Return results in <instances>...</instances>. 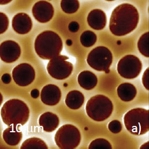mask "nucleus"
Here are the masks:
<instances>
[{
	"mask_svg": "<svg viewBox=\"0 0 149 149\" xmlns=\"http://www.w3.org/2000/svg\"><path fill=\"white\" fill-rule=\"evenodd\" d=\"M142 70V63L140 59L134 55H126L120 60L117 70L121 77L127 79L137 77Z\"/></svg>",
	"mask_w": 149,
	"mask_h": 149,
	"instance_id": "1a4fd4ad",
	"label": "nucleus"
},
{
	"mask_svg": "<svg viewBox=\"0 0 149 149\" xmlns=\"http://www.w3.org/2000/svg\"><path fill=\"white\" fill-rule=\"evenodd\" d=\"M60 5L63 11L68 14H72L76 12L80 7L79 2L77 0H63L61 1Z\"/></svg>",
	"mask_w": 149,
	"mask_h": 149,
	"instance_id": "5701e85b",
	"label": "nucleus"
},
{
	"mask_svg": "<svg viewBox=\"0 0 149 149\" xmlns=\"http://www.w3.org/2000/svg\"><path fill=\"white\" fill-rule=\"evenodd\" d=\"M60 124V120L57 115L50 112L41 114L39 118V124L43 128L45 132H52L54 131Z\"/></svg>",
	"mask_w": 149,
	"mask_h": 149,
	"instance_id": "dca6fc26",
	"label": "nucleus"
},
{
	"mask_svg": "<svg viewBox=\"0 0 149 149\" xmlns=\"http://www.w3.org/2000/svg\"><path fill=\"white\" fill-rule=\"evenodd\" d=\"M113 105L107 96L99 94L90 98L86 105V111L92 120L101 122L108 119L112 114Z\"/></svg>",
	"mask_w": 149,
	"mask_h": 149,
	"instance_id": "20e7f679",
	"label": "nucleus"
},
{
	"mask_svg": "<svg viewBox=\"0 0 149 149\" xmlns=\"http://www.w3.org/2000/svg\"><path fill=\"white\" fill-rule=\"evenodd\" d=\"M77 24V23H76V22H72V23L70 24V26H69V29H70V30L72 31V29H76V30H78L79 27H75V26H76Z\"/></svg>",
	"mask_w": 149,
	"mask_h": 149,
	"instance_id": "7c9ffc66",
	"label": "nucleus"
},
{
	"mask_svg": "<svg viewBox=\"0 0 149 149\" xmlns=\"http://www.w3.org/2000/svg\"><path fill=\"white\" fill-rule=\"evenodd\" d=\"M61 95V91L58 86L49 84L43 87L40 93V99L46 105L55 106L60 101Z\"/></svg>",
	"mask_w": 149,
	"mask_h": 149,
	"instance_id": "ddd939ff",
	"label": "nucleus"
},
{
	"mask_svg": "<svg viewBox=\"0 0 149 149\" xmlns=\"http://www.w3.org/2000/svg\"><path fill=\"white\" fill-rule=\"evenodd\" d=\"M35 51L43 60H50L60 54L63 48L61 37L55 32L46 30L38 36L34 43Z\"/></svg>",
	"mask_w": 149,
	"mask_h": 149,
	"instance_id": "f03ea898",
	"label": "nucleus"
},
{
	"mask_svg": "<svg viewBox=\"0 0 149 149\" xmlns=\"http://www.w3.org/2000/svg\"><path fill=\"white\" fill-rule=\"evenodd\" d=\"M77 81L81 88L86 90H91L97 86L98 78L93 72L89 71H84L79 74Z\"/></svg>",
	"mask_w": 149,
	"mask_h": 149,
	"instance_id": "a211bd4d",
	"label": "nucleus"
},
{
	"mask_svg": "<svg viewBox=\"0 0 149 149\" xmlns=\"http://www.w3.org/2000/svg\"><path fill=\"white\" fill-rule=\"evenodd\" d=\"M84 102V95L78 90L70 91L67 95L65 102L70 109L76 110L80 109Z\"/></svg>",
	"mask_w": 149,
	"mask_h": 149,
	"instance_id": "aec40b11",
	"label": "nucleus"
},
{
	"mask_svg": "<svg viewBox=\"0 0 149 149\" xmlns=\"http://www.w3.org/2000/svg\"><path fill=\"white\" fill-rule=\"evenodd\" d=\"M12 77L18 86L26 87L34 81L36 77V72L30 64L22 63L13 68Z\"/></svg>",
	"mask_w": 149,
	"mask_h": 149,
	"instance_id": "9d476101",
	"label": "nucleus"
},
{
	"mask_svg": "<svg viewBox=\"0 0 149 149\" xmlns=\"http://www.w3.org/2000/svg\"><path fill=\"white\" fill-rule=\"evenodd\" d=\"M87 20L88 26L95 30H103L107 25L106 14L100 9H95L90 11Z\"/></svg>",
	"mask_w": 149,
	"mask_h": 149,
	"instance_id": "2eb2a0df",
	"label": "nucleus"
},
{
	"mask_svg": "<svg viewBox=\"0 0 149 149\" xmlns=\"http://www.w3.org/2000/svg\"><path fill=\"white\" fill-rule=\"evenodd\" d=\"M1 116L3 123L9 127L24 125L29 120L30 109L23 101L12 99L3 105Z\"/></svg>",
	"mask_w": 149,
	"mask_h": 149,
	"instance_id": "7ed1b4c3",
	"label": "nucleus"
},
{
	"mask_svg": "<svg viewBox=\"0 0 149 149\" xmlns=\"http://www.w3.org/2000/svg\"><path fill=\"white\" fill-rule=\"evenodd\" d=\"M117 93L120 99L124 102H130L136 97V87L130 83H123L118 86Z\"/></svg>",
	"mask_w": 149,
	"mask_h": 149,
	"instance_id": "6ab92c4d",
	"label": "nucleus"
},
{
	"mask_svg": "<svg viewBox=\"0 0 149 149\" xmlns=\"http://www.w3.org/2000/svg\"><path fill=\"white\" fill-rule=\"evenodd\" d=\"M149 33H144L138 42V48L139 52L145 57H149Z\"/></svg>",
	"mask_w": 149,
	"mask_h": 149,
	"instance_id": "b1692460",
	"label": "nucleus"
},
{
	"mask_svg": "<svg viewBox=\"0 0 149 149\" xmlns=\"http://www.w3.org/2000/svg\"><path fill=\"white\" fill-rule=\"evenodd\" d=\"M108 129L113 134H118L122 130L123 126L120 121L117 120H114L108 124Z\"/></svg>",
	"mask_w": 149,
	"mask_h": 149,
	"instance_id": "a878e982",
	"label": "nucleus"
},
{
	"mask_svg": "<svg viewBox=\"0 0 149 149\" xmlns=\"http://www.w3.org/2000/svg\"><path fill=\"white\" fill-rule=\"evenodd\" d=\"M1 80L2 82L5 84H9L11 81V77L8 74H3L1 77Z\"/></svg>",
	"mask_w": 149,
	"mask_h": 149,
	"instance_id": "c85d7f7f",
	"label": "nucleus"
},
{
	"mask_svg": "<svg viewBox=\"0 0 149 149\" xmlns=\"http://www.w3.org/2000/svg\"><path fill=\"white\" fill-rule=\"evenodd\" d=\"M80 40L81 45L84 47H90L95 45L97 40V37L94 32L88 30L81 34Z\"/></svg>",
	"mask_w": 149,
	"mask_h": 149,
	"instance_id": "4be33fe9",
	"label": "nucleus"
},
{
	"mask_svg": "<svg viewBox=\"0 0 149 149\" xmlns=\"http://www.w3.org/2000/svg\"><path fill=\"white\" fill-rule=\"evenodd\" d=\"M139 21L137 9L128 3H123L116 6L110 18L109 29L117 37L126 36L134 31Z\"/></svg>",
	"mask_w": 149,
	"mask_h": 149,
	"instance_id": "f257e3e1",
	"label": "nucleus"
},
{
	"mask_svg": "<svg viewBox=\"0 0 149 149\" xmlns=\"http://www.w3.org/2000/svg\"><path fill=\"white\" fill-rule=\"evenodd\" d=\"M149 110L135 108L127 112L124 117L126 129L134 135H142L149 130Z\"/></svg>",
	"mask_w": 149,
	"mask_h": 149,
	"instance_id": "39448f33",
	"label": "nucleus"
},
{
	"mask_svg": "<svg viewBox=\"0 0 149 149\" xmlns=\"http://www.w3.org/2000/svg\"><path fill=\"white\" fill-rule=\"evenodd\" d=\"M0 22H1V29L0 33L1 34H3L8 29L9 26V19L6 14L1 12L0 13Z\"/></svg>",
	"mask_w": 149,
	"mask_h": 149,
	"instance_id": "bb28decb",
	"label": "nucleus"
},
{
	"mask_svg": "<svg viewBox=\"0 0 149 149\" xmlns=\"http://www.w3.org/2000/svg\"><path fill=\"white\" fill-rule=\"evenodd\" d=\"M13 30L17 34L24 35L28 34L33 28V22L30 16L25 13L15 15L12 20Z\"/></svg>",
	"mask_w": 149,
	"mask_h": 149,
	"instance_id": "4468645a",
	"label": "nucleus"
},
{
	"mask_svg": "<svg viewBox=\"0 0 149 149\" xmlns=\"http://www.w3.org/2000/svg\"><path fill=\"white\" fill-rule=\"evenodd\" d=\"M20 149H48L46 143L38 138H31L26 139L20 146Z\"/></svg>",
	"mask_w": 149,
	"mask_h": 149,
	"instance_id": "412c9836",
	"label": "nucleus"
},
{
	"mask_svg": "<svg viewBox=\"0 0 149 149\" xmlns=\"http://www.w3.org/2000/svg\"><path fill=\"white\" fill-rule=\"evenodd\" d=\"M113 62V55L111 50L105 46H98L89 53L87 57V64L99 72L106 74L110 72Z\"/></svg>",
	"mask_w": 149,
	"mask_h": 149,
	"instance_id": "423d86ee",
	"label": "nucleus"
},
{
	"mask_svg": "<svg viewBox=\"0 0 149 149\" xmlns=\"http://www.w3.org/2000/svg\"><path fill=\"white\" fill-rule=\"evenodd\" d=\"M70 58L66 56L59 55L49 61L47 65L48 74L56 80H64L72 74L74 66L68 61Z\"/></svg>",
	"mask_w": 149,
	"mask_h": 149,
	"instance_id": "6e6552de",
	"label": "nucleus"
},
{
	"mask_svg": "<svg viewBox=\"0 0 149 149\" xmlns=\"http://www.w3.org/2000/svg\"><path fill=\"white\" fill-rule=\"evenodd\" d=\"M32 13L38 22L46 23L52 19L54 9L50 2L46 1H39L33 6Z\"/></svg>",
	"mask_w": 149,
	"mask_h": 149,
	"instance_id": "f8f14e48",
	"label": "nucleus"
},
{
	"mask_svg": "<svg viewBox=\"0 0 149 149\" xmlns=\"http://www.w3.org/2000/svg\"><path fill=\"white\" fill-rule=\"evenodd\" d=\"M149 142H148L147 143H145L144 145H143L141 147V149H143V148H144V149H148V148H149Z\"/></svg>",
	"mask_w": 149,
	"mask_h": 149,
	"instance_id": "2f4dec72",
	"label": "nucleus"
},
{
	"mask_svg": "<svg viewBox=\"0 0 149 149\" xmlns=\"http://www.w3.org/2000/svg\"><path fill=\"white\" fill-rule=\"evenodd\" d=\"M88 149H112V145L110 142L105 139L98 138L93 141L89 146Z\"/></svg>",
	"mask_w": 149,
	"mask_h": 149,
	"instance_id": "393cba45",
	"label": "nucleus"
},
{
	"mask_svg": "<svg viewBox=\"0 0 149 149\" xmlns=\"http://www.w3.org/2000/svg\"><path fill=\"white\" fill-rule=\"evenodd\" d=\"M54 141L57 146L60 149H76L80 143L81 134L74 125L65 124L57 130L55 134Z\"/></svg>",
	"mask_w": 149,
	"mask_h": 149,
	"instance_id": "0eeeda50",
	"label": "nucleus"
},
{
	"mask_svg": "<svg viewBox=\"0 0 149 149\" xmlns=\"http://www.w3.org/2000/svg\"><path fill=\"white\" fill-rule=\"evenodd\" d=\"M39 95V91L37 89H34L31 92V96L33 98H37Z\"/></svg>",
	"mask_w": 149,
	"mask_h": 149,
	"instance_id": "c756f323",
	"label": "nucleus"
},
{
	"mask_svg": "<svg viewBox=\"0 0 149 149\" xmlns=\"http://www.w3.org/2000/svg\"><path fill=\"white\" fill-rule=\"evenodd\" d=\"M149 68L145 71L142 76V83L147 90H149Z\"/></svg>",
	"mask_w": 149,
	"mask_h": 149,
	"instance_id": "cd10ccee",
	"label": "nucleus"
},
{
	"mask_svg": "<svg viewBox=\"0 0 149 149\" xmlns=\"http://www.w3.org/2000/svg\"><path fill=\"white\" fill-rule=\"evenodd\" d=\"M23 133L19 130V126H9L2 133V138L6 144L10 146H16L22 139Z\"/></svg>",
	"mask_w": 149,
	"mask_h": 149,
	"instance_id": "f3484780",
	"label": "nucleus"
},
{
	"mask_svg": "<svg viewBox=\"0 0 149 149\" xmlns=\"http://www.w3.org/2000/svg\"><path fill=\"white\" fill-rule=\"evenodd\" d=\"M20 54V46L15 41L7 40L1 43L0 56L1 60L4 63H14L19 58Z\"/></svg>",
	"mask_w": 149,
	"mask_h": 149,
	"instance_id": "9b49d317",
	"label": "nucleus"
}]
</instances>
